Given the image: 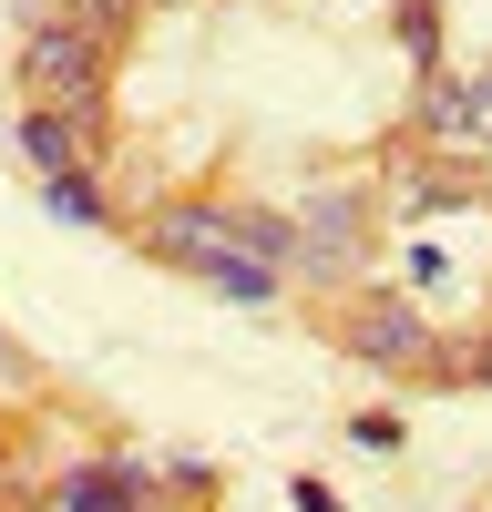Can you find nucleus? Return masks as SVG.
<instances>
[{"label":"nucleus","instance_id":"4","mask_svg":"<svg viewBox=\"0 0 492 512\" xmlns=\"http://www.w3.org/2000/svg\"><path fill=\"white\" fill-rule=\"evenodd\" d=\"M21 154L41 175H82V113H21Z\"/></svg>","mask_w":492,"mask_h":512},{"label":"nucleus","instance_id":"1","mask_svg":"<svg viewBox=\"0 0 492 512\" xmlns=\"http://www.w3.org/2000/svg\"><path fill=\"white\" fill-rule=\"evenodd\" d=\"M21 93H31V113H93L103 103V31L31 21V41H21Z\"/></svg>","mask_w":492,"mask_h":512},{"label":"nucleus","instance_id":"3","mask_svg":"<svg viewBox=\"0 0 492 512\" xmlns=\"http://www.w3.org/2000/svg\"><path fill=\"white\" fill-rule=\"evenodd\" d=\"M349 349L369 369H431L441 338H431V318L410 308V297H359V308H349Z\"/></svg>","mask_w":492,"mask_h":512},{"label":"nucleus","instance_id":"7","mask_svg":"<svg viewBox=\"0 0 492 512\" xmlns=\"http://www.w3.org/2000/svg\"><path fill=\"white\" fill-rule=\"evenodd\" d=\"M462 103H472V144H492V62L462 82Z\"/></svg>","mask_w":492,"mask_h":512},{"label":"nucleus","instance_id":"2","mask_svg":"<svg viewBox=\"0 0 492 512\" xmlns=\"http://www.w3.org/2000/svg\"><path fill=\"white\" fill-rule=\"evenodd\" d=\"M359 256H369V195H359V185H318L298 216H287V267L349 277Z\"/></svg>","mask_w":492,"mask_h":512},{"label":"nucleus","instance_id":"5","mask_svg":"<svg viewBox=\"0 0 492 512\" xmlns=\"http://www.w3.org/2000/svg\"><path fill=\"white\" fill-rule=\"evenodd\" d=\"M62 512H144V472H72Z\"/></svg>","mask_w":492,"mask_h":512},{"label":"nucleus","instance_id":"9","mask_svg":"<svg viewBox=\"0 0 492 512\" xmlns=\"http://www.w3.org/2000/svg\"><path fill=\"white\" fill-rule=\"evenodd\" d=\"M462 379H492V338H482V349H472V359H462Z\"/></svg>","mask_w":492,"mask_h":512},{"label":"nucleus","instance_id":"8","mask_svg":"<svg viewBox=\"0 0 492 512\" xmlns=\"http://www.w3.org/2000/svg\"><path fill=\"white\" fill-rule=\"evenodd\" d=\"M123 11H134V0H72V21H82V31H113Z\"/></svg>","mask_w":492,"mask_h":512},{"label":"nucleus","instance_id":"6","mask_svg":"<svg viewBox=\"0 0 492 512\" xmlns=\"http://www.w3.org/2000/svg\"><path fill=\"white\" fill-rule=\"evenodd\" d=\"M41 205H52L62 226H93V216H103V195H93V175H52V185H41Z\"/></svg>","mask_w":492,"mask_h":512}]
</instances>
